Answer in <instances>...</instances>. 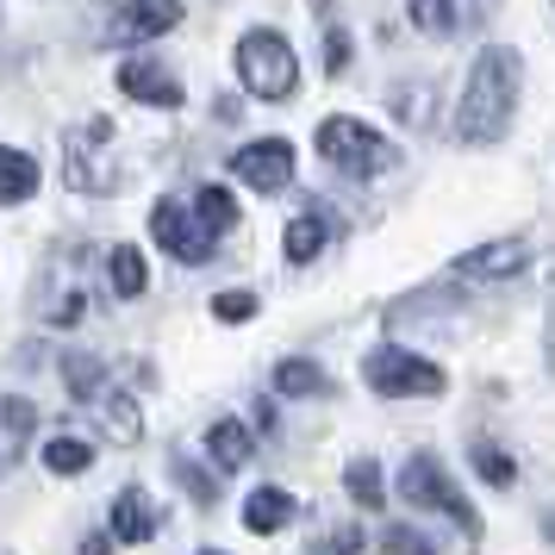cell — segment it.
<instances>
[{
    "label": "cell",
    "mask_w": 555,
    "mask_h": 555,
    "mask_svg": "<svg viewBox=\"0 0 555 555\" xmlns=\"http://www.w3.org/2000/svg\"><path fill=\"white\" fill-rule=\"evenodd\" d=\"M206 455H212V468H244L256 455V437L237 418H219V425L206 430Z\"/></svg>",
    "instance_id": "cell-17"
},
{
    "label": "cell",
    "mask_w": 555,
    "mask_h": 555,
    "mask_svg": "<svg viewBox=\"0 0 555 555\" xmlns=\"http://www.w3.org/2000/svg\"><path fill=\"white\" fill-rule=\"evenodd\" d=\"M231 176L256 188V194H275V188L294 181V144L287 138H256L244 151H231Z\"/></svg>",
    "instance_id": "cell-7"
},
{
    "label": "cell",
    "mask_w": 555,
    "mask_h": 555,
    "mask_svg": "<svg viewBox=\"0 0 555 555\" xmlns=\"http://www.w3.org/2000/svg\"><path fill=\"white\" fill-rule=\"evenodd\" d=\"M294 512H300V500H294L287 487H256L250 500H244V525H250L256 537H275V530L294 525Z\"/></svg>",
    "instance_id": "cell-13"
},
{
    "label": "cell",
    "mask_w": 555,
    "mask_h": 555,
    "mask_svg": "<svg viewBox=\"0 0 555 555\" xmlns=\"http://www.w3.org/2000/svg\"><path fill=\"white\" fill-rule=\"evenodd\" d=\"M188 212H194V219H201V231H212V237L237 225V201H231V188H219V181H206Z\"/></svg>",
    "instance_id": "cell-19"
},
{
    "label": "cell",
    "mask_w": 555,
    "mask_h": 555,
    "mask_svg": "<svg viewBox=\"0 0 555 555\" xmlns=\"http://www.w3.org/2000/svg\"><path fill=\"white\" fill-rule=\"evenodd\" d=\"M530 262V250L518 244V237H500V244H480V250L468 256H455V275H475V281H505V275H518Z\"/></svg>",
    "instance_id": "cell-10"
},
{
    "label": "cell",
    "mask_w": 555,
    "mask_h": 555,
    "mask_svg": "<svg viewBox=\"0 0 555 555\" xmlns=\"http://www.w3.org/2000/svg\"><path fill=\"white\" fill-rule=\"evenodd\" d=\"M88 405L101 412V430L119 443V450H131V443L144 437V412H138V400H131V393H113V387H101Z\"/></svg>",
    "instance_id": "cell-12"
},
{
    "label": "cell",
    "mask_w": 555,
    "mask_h": 555,
    "mask_svg": "<svg viewBox=\"0 0 555 555\" xmlns=\"http://www.w3.org/2000/svg\"><path fill=\"white\" fill-rule=\"evenodd\" d=\"M81 555H113V537H106V530H94V537H81Z\"/></svg>",
    "instance_id": "cell-34"
},
{
    "label": "cell",
    "mask_w": 555,
    "mask_h": 555,
    "mask_svg": "<svg viewBox=\"0 0 555 555\" xmlns=\"http://www.w3.org/2000/svg\"><path fill=\"white\" fill-rule=\"evenodd\" d=\"M400 500H412V505H425V512H450L455 525L468 530V537H475L480 530V518H475V505L462 500V493H455L450 480H443V468H437V462H430V455H412V462H405L400 468Z\"/></svg>",
    "instance_id": "cell-6"
},
{
    "label": "cell",
    "mask_w": 555,
    "mask_h": 555,
    "mask_svg": "<svg viewBox=\"0 0 555 555\" xmlns=\"http://www.w3.org/2000/svg\"><path fill=\"white\" fill-rule=\"evenodd\" d=\"M380 550H387V555H437L425 537H418V530H405V525H387V530H380Z\"/></svg>",
    "instance_id": "cell-29"
},
{
    "label": "cell",
    "mask_w": 555,
    "mask_h": 555,
    "mask_svg": "<svg viewBox=\"0 0 555 555\" xmlns=\"http://www.w3.org/2000/svg\"><path fill=\"white\" fill-rule=\"evenodd\" d=\"M63 181L81 188V194H106L119 181V163H113V126L106 119H88V126L69 138L63 151Z\"/></svg>",
    "instance_id": "cell-5"
},
{
    "label": "cell",
    "mask_w": 555,
    "mask_h": 555,
    "mask_svg": "<svg viewBox=\"0 0 555 555\" xmlns=\"http://www.w3.org/2000/svg\"><path fill=\"white\" fill-rule=\"evenodd\" d=\"M356 550H362V530L356 525H337L325 537H312V555H356Z\"/></svg>",
    "instance_id": "cell-30"
},
{
    "label": "cell",
    "mask_w": 555,
    "mask_h": 555,
    "mask_svg": "<svg viewBox=\"0 0 555 555\" xmlns=\"http://www.w3.org/2000/svg\"><path fill=\"white\" fill-rule=\"evenodd\" d=\"M63 380H69L76 400H94V393H101V362H94V356H69V362H63Z\"/></svg>",
    "instance_id": "cell-25"
},
{
    "label": "cell",
    "mask_w": 555,
    "mask_h": 555,
    "mask_svg": "<svg viewBox=\"0 0 555 555\" xmlns=\"http://www.w3.org/2000/svg\"><path fill=\"white\" fill-rule=\"evenodd\" d=\"M430 94H437L430 81H393V119H405V126H430V113H437Z\"/></svg>",
    "instance_id": "cell-23"
},
{
    "label": "cell",
    "mask_w": 555,
    "mask_h": 555,
    "mask_svg": "<svg viewBox=\"0 0 555 555\" xmlns=\"http://www.w3.org/2000/svg\"><path fill=\"white\" fill-rule=\"evenodd\" d=\"M237 81L250 88L256 101H287L300 88V63H294V44L281 31L256 26L237 38Z\"/></svg>",
    "instance_id": "cell-2"
},
{
    "label": "cell",
    "mask_w": 555,
    "mask_h": 555,
    "mask_svg": "<svg viewBox=\"0 0 555 555\" xmlns=\"http://www.w3.org/2000/svg\"><path fill=\"white\" fill-rule=\"evenodd\" d=\"M151 237L176 256V262H206V256H212V231H201V219H194L181 201H156L151 206Z\"/></svg>",
    "instance_id": "cell-8"
},
{
    "label": "cell",
    "mask_w": 555,
    "mask_h": 555,
    "mask_svg": "<svg viewBox=\"0 0 555 555\" xmlns=\"http://www.w3.org/2000/svg\"><path fill=\"white\" fill-rule=\"evenodd\" d=\"M319 151H325V163L344 169V176H380V169L400 163V151H393L380 131H369L362 119H350V113H331L325 126H319Z\"/></svg>",
    "instance_id": "cell-3"
},
{
    "label": "cell",
    "mask_w": 555,
    "mask_h": 555,
    "mask_svg": "<svg viewBox=\"0 0 555 555\" xmlns=\"http://www.w3.org/2000/svg\"><path fill=\"white\" fill-rule=\"evenodd\" d=\"M331 244V225L319 219V212H300L294 225H287V237H281V250H287V262H319V250Z\"/></svg>",
    "instance_id": "cell-18"
},
{
    "label": "cell",
    "mask_w": 555,
    "mask_h": 555,
    "mask_svg": "<svg viewBox=\"0 0 555 555\" xmlns=\"http://www.w3.org/2000/svg\"><path fill=\"white\" fill-rule=\"evenodd\" d=\"M412 26L450 31V26H455V7H437V0H412Z\"/></svg>",
    "instance_id": "cell-31"
},
{
    "label": "cell",
    "mask_w": 555,
    "mask_h": 555,
    "mask_svg": "<svg viewBox=\"0 0 555 555\" xmlns=\"http://www.w3.org/2000/svg\"><path fill=\"white\" fill-rule=\"evenodd\" d=\"M31 194H38V163H31V151L0 144V206H20Z\"/></svg>",
    "instance_id": "cell-15"
},
{
    "label": "cell",
    "mask_w": 555,
    "mask_h": 555,
    "mask_svg": "<svg viewBox=\"0 0 555 555\" xmlns=\"http://www.w3.org/2000/svg\"><path fill=\"white\" fill-rule=\"evenodd\" d=\"M119 94L126 101H144V106H181V81L156 63L151 51H131L119 63Z\"/></svg>",
    "instance_id": "cell-9"
},
{
    "label": "cell",
    "mask_w": 555,
    "mask_h": 555,
    "mask_svg": "<svg viewBox=\"0 0 555 555\" xmlns=\"http://www.w3.org/2000/svg\"><path fill=\"white\" fill-rule=\"evenodd\" d=\"M31 425H38V412H31V400H0V455L26 450Z\"/></svg>",
    "instance_id": "cell-22"
},
{
    "label": "cell",
    "mask_w": 555,
    "mask_h": 555,
    "mask_svg": "<svg viewBox=\"0 0 555 555\" xmlns=\"http://www.w3.org/2000/svg\"><path fill=\"white\" fill-rule=\"evenodd\" d=\"M44 468H51V475H88V468H94V443L63 430V437L44 443Z\"/></svg>",
    "instance_id": "cell-21"
},
{
    "label": "cell",
    "mask_w": 555,
    "mask_h": 555,
    "mask_svg": "<svg viewBox=\"0 0 555 555\" xmlns=\"http://www.w3.org/2000/svg\"><path fill=\"white\" fill-rule=\"evenodd\" d=\"M350 51H356V44H350V31H344V26H331V31H325V69H331V76H344V69H350Z\"/></svg>",
    "instance_id": "cell-32"
},
{
    "label": "cell",
    "mask_w": 555,
    "mask_h": 555,
    "mask_svg": "<svg viewBox=\"0 0 555 555\" xmlns=\"http://www.w3.org/2000/svg\"><path fill=\"white\" fill-rule=\"evenodd\" d=\"M518 81H525V63L518 51H480L475 69H468V94H462V113H455V131L462 144H500L512 113H518Z\"/></svg>",
    "instance_id": "cell-1"
},
{
    "label": "cell",
    "mask_w": 555,
    "mask_h": 555,
    "mask_svg": "<svg viewBox=\"0 0 555 555\" xmlns=\"http://www.w3.org/2000/svg\"><path fill=\"white\" fill-rule=\"evenodd\" d=\"M362 380L375 387L380 400H418V393H443V369L425 362L418 350H369L362 356Z\"/></svg>",
    "instance_id": "cell-4"
},
{
    "label": "cell",
    "mask_w": 555,
    "mask_h": 555,
    "mask_svg": "<svg viewBox=\"0 0 555 555\" xmlns=\"http://www.w3.org/2000/svg\"><path fill=\"white\" fill-rule=\"evenodd\" d=\"M212 312H219L225 325H244V319H256V294H244V287H231V294H212Z\"/></svg>",
    "instance_id": "cell-28"
},
{
    "label": "cell",
    "mask_w": 555,
    "mask_h": 555,
    "mask_svg": "<svg viewBox=\"0 0 555 555\" xmlns=\"http://www.w3.org/2000/svg\"><path fill=\"white\" fill-rule=\"evenodd\" d=\"M106 281H113L119 300H138V294L151 287V269H144V256L131 250V244H119V250L106 256Z\"/></svg>",
    "instance_id": "cell-20"
},
{
    "label": "cell",
    "mask_w": 555,
    "mask_h": 555,
    "mask_svg": "<svg viewBox=\"0 0 555 555\" xmlns=\"http://www.w3.org/2000/svg\"><path fill=\"white\" fill-rule=\"evenodd\" d=\"M275 393H287V400H319V393H331V375L319 362H306V356H287V362H275Z\"/></svg>",
    "instance_id": "cell-16"
},
{
    "label": "cell",
    "mask_w": 555,
    "mask_h": 555,
    "mask_svg": "<svg viewBox=\"0 0 555 555\" xmlns=\"http://www.w3.org/2000/svg\"><path fill=\"white\" fill-rule=\"evenodd\" d=\"M44 319H51V325H76V319H81V294H63Z\"/></svg>",
    "instance_id": "cell-33"
},
{
    "label": "cell",
    "mask_w": 555,
    "mask_h": 555,
    "mask_svg": "<svg viewBox=\"0 0 555 555\" xmlns=\"http://www.w3.org/2000/svg\"><path fill=\"white\" fill-rule=\"evenodd\" d=\"M475 468H480L487 487H512V480H518V462H512L505 450H493V443H480L475 450Z\"/></svg>",
    "instance_id": "cell-26"
},
{
    "label": "cell",
    "mask_w": 555,
    "mask_h": 555,
    "mask_svg": "<svg viewBox=\"0 0 555 555\" xmlns=\"http://www.w3.org/2000/svg\"><path fill=\"white\" fill-rule=\"evenodd\" d=\"M176 26H181L176 0H151V7H119V13H113V38H119V44H144V38L176 31Z\"/></svg>",
    "instance_id": "cell-11"
},
{
    "label": "cell",
    "mask_w": 555,
    "mask_h": 555,
    "mask_svg": "<svg viewBox=\"0 0 555 555\" xmlns=\"http://www.w3.org/2000/svg\"><path fill=\"white\" fill-rule=\"evenodd\" d=\"M113 537H119V543H151L156 537V500L144 487H126V493L113 500Z\"/></svg>",
    "instance_id": "cell-14"
},
{
    "label": "cell",
    "mask_w": 555,
    "mask_h": 555,
    "mask_svg": "<svg viewBox=\"0 0 555 555\" xmlns=\"http://www.w3.org/2000/svg\"><path fill=\"white\" fill-rule=\"evenodd\" d=\"M201 555H219V550H201Z\"/></svg>",
    "instance_id": "cell-35"
},
{
    "label": "cell",
    "mask_w": 555,
    "mask_h": 555,
    "mask_svg": "<svg viewBox=\"0 0 555 555\" xmlns=\"http://www.w3.org/2000/svg\"><path fill=\"white\" fill-rule=\"evenodd\" d=\"M344 487H350V500L356 505H387V493H380V468H375V455H356L350 468H344Z\"/></svg>",
    "instance_id": "cell-24"
},
{
    "label": "cell",
    "mask_w": 555,
    "mask_h": 555,
    "mask_svg": "<svg viewBox=\"0 0 555 555\" xmlns=\"http://www.w3.org/2000/svg\"><path fill=\"white\" fill-rule=\"evenodd\" d=\"M169 468H176V480L188 487V500H194V505H212V500H219V487H212V480H206L201 468H194V462H188V455H176Z\"/></svg>",
    "instance_id": "cell-27"
}]
</instances>
